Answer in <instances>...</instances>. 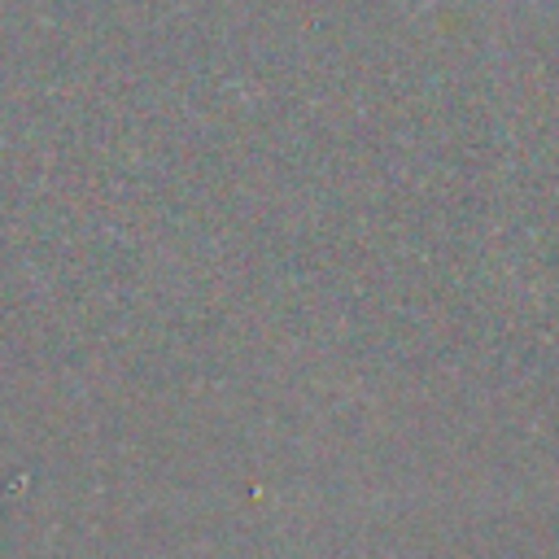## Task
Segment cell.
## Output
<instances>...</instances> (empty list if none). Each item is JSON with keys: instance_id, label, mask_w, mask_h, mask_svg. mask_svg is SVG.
<instances>
[{"instance_id": "cell-1", "label": "cell", "mask_w": 559, "mask_h": 559, "mask_svg": "<svg viewBox=\"0 0 559 559\" xmlns=\"http://www.w3.org/2000/svg\"><path fill=\"white\" fill-rule=\"evenodd\" d=\"M432 4H437V0H419V9H432Z\"/></svg>"}]
</instances>
